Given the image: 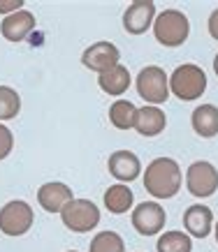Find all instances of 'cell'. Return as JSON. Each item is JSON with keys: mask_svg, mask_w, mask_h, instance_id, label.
<instances>
[{"mask_svg": "<svg viewBox=\"0 0 218 252\" xmlns=\"http://www.w3.org/2000/svg\"><path fill=\"white\" fill-rule=\"evenodd\" d=\"M70 252H77V250H70Z\"/></svg>", "mask_w": 218, "mask_h": 252, "instance_id": "cell-28", "label": "cell"}, {"mask_svg": "<svg viewBox=\"0 0 218 252\" xmlns=\"http://www.w3.org/2000/svg\"><path fill=\"white\" fill-rule=\"evenodd\" d=\"M167 127V116L160 107H153V104H144V107L137 109V116H135V130L140 132L142 137H158L160 132Z\"/></svg>", "mask_w": 218, "mask_h": 252, "instance_id": "cell-15", "label": "cell"}, {"mask_svg": "<svg viewBox=\"0 0 218 252\" xmlns=\"http://www.w3.org/2000/svg\"><path fill=\"white\" fill-rule=\"evenodd\" d=\"M21 7H24V0H7V2L0 0V14H7V12H12V9L19 12Z\"/></svg>", "mask_w": 218, "mask_h": 252, "instance_id": "cell-24", "label": "cell"}, {"mask_svg": "<svg viewBox=\"0 0 218 252\" xmlns=\"http://www.w3.org/2000/svg\"><path fill=\"white\" fill-rule=\"evenodd\" d=\"M214 72H216V77H218V54H216V58H214Z\"/></svg>", "mask_w": 218, "mask_h": 252, "instance_id": "cell-26", "label": "cell"}, {"mask_svg": "<svg viewBox=\"0 0 218 252\" xmlns=\"http://www.w3.org/2000/svg\"><path fill=\"white\" fill-rule=\"evenodd\" d=\"M186 188L197 199H207L218 190V169L207 160L193 162L186 171Z\"/></svg>", "mask_w": 218, "mask_h": 252, "instance_id": "cell-7", "label": "cell"}, {"mask_svg": "<svg viewBox=\"0 0 218 252\" xmlns=\"http://www.w3.org/2000/svg\"><path fill=\"white\" fill-rule=\"evenodd\" d=\"M207 91V74L200 65L186 63L172 72L170 77V93H174L183 102H195Z\"/></svg>", "mask_w": 218, "mask_h": 252, "instance_id": "cell-2", "label": "cell"}, {"mask_svg": "<svg viewBox=\"0 0 218 252\" xmlns=\"http://www.w3.org/2000/svg\"><path fill=\"white\" fill-rule=\"evenodd\" d=\"M98 84H100V88L107 93V95L118 97V95H123V93L128 91V86H130V72H128L125 65L118 63V65H114L111 69L98 74Z\"/></svg>", "mask_w": 218, "mask_h": 252, "instance_id": "cell-17", "label": "cell"}, {"mask_svg": "<svg viewBox=\"0 0 218 252\" xmlns=\"http://www.w3.org/2000/svg\"><path fill=\"white\" fill-rule=\"evenodd\" d=\"M35 213L31 204H26L21 199L7 201L0 208V231L5 236H24L26 231H31Z\"/></svg>", "mask_w": 218, "mask_h": 252, "instance_id": "cell-6", "label": "cell"}, {"mask_svg": "<svg viewBox=\"0 0 218 252\" xmlns=\"http://www.w3.org/2000/svg\"><path fill=\"white\" fill-rule=\"evenodd\" d=\"M135 116H137V107L130 99H116L109 107V121H111V125L116 130H133Z\"/></svg>", "mask_w": 218, "mask_h": 252, "instance_id": "cell-19", "label": "cell"}, {"mask_svg": "<svg viewBox=\"0 0 218 252\" xmlns=\"http://www.w3.org/2000/svg\"><path fill=\"white\" fill-rule=\"evenodd\" d=\"M130 220H133V227L137 234H142V236H156V234H160L165 229L167 215H165V208L158 201H142V204L135 206Z\"/></svg>", "mask_w": 218, "mask_h": 252, "instance_id": "cell-8", "label": "cell"}, {"mask_svg": "<svg viewBox=\"0 0 218 252\" xmlns=\"http://www.w3.org/2000/svg\"><path fill=\"white\" fill-rule=\"evenodd\" d=\"M207 28H209V35L218 42V7L209 14V21H207Z\"/></svg>", "mask_w": 218, "mask_h": 252, "instance_id": "cell-25", "label": "cell"}, {"mask_svg": "<svg viewBox=\"0 0 218 252\" xmlns=\"http://www.w3.org/2000/svg\"><path fill=\"white\" fill-rule=\"evenodd\" d=\"M33 31H35V14L28 12V9L12 12L9 16H5V21L0 23V32L9 42H24Z\"/></svg>", "mask_w": 218, "mask_h": 252, "instance_id": "cell-12", "label": "cell"}, {"mask_svg": "<svg viewBox=\"0 0 218 252\" xmlns=\"http://www.w3.org/2000/svg\"><path fill=\"white\" fill-rule=\"evenodd\" d=\"M183 183L181 167L172 158H156L146 164L144 171V190L156 199H172L177 197Z\"/></svg>", "mask_w": 218, "mask_h": 252, "instance_id": "cell-1", "label": "cell"}, {"mask_svg": "<svg viewBox=\"0 0 218 252\" xmlns=\"http://www.w3.org/2000/svg\"><path fill=\"white\" fill-rule=\"evenodd\" d=\"M156 21V5L151 0H135L123 12V28L130 35H142L153 28Z\"/></svg>", "mask_w": 218, "mask_h": 252, "instance_id": "cell-10", "label": "cell"}, {"mask_svg": "<svg viewBox=\"0 0 218 252\" xmlns=\"http://www.w3.org/2000/svg\"><path fill=\"white\" fill-rule=\"evenodd\" d=\"M158 252H190L193 250V241L186 231H165L156 243Z\"/></svg>", "mask_w": 218, "mask_h": 252, "instance_id": "cell-20", "label": "cell"}, {"mask_svg": "<svg viewBox=\"0 0 218 252\" xmlns=\"http://www.w3.org/2000/svg\"><path fill=\"white\" fill-rule=\"evenodd\" d=\"M21 111V97L14 88L0 86V121H12Z\"/></svg>", "mask_w": 218, "mask_h": 252, "instance_id": "cell-22", "label": "cell"}, {"mask_svg": "<svg viewBox=\"0 0 218 252\" xmlns=\"http://www.w3.org/2000/svg\"><path fill=\"white\" fill-rule=\"evenodd\" d=\"M133 204H135V192L125 183H116L105 190V206H107L109 213L123 215L133 208Z\"/></svg>", "mask_w": 218, "mask_h": 252, "instance_id": "cell-18", "label": "cell"}, {"mask_svg": "<svg viewBox=\"0 0 218 252\" xmlns=\"http://www.w3.org/2000/svg\"><path fill=\"white\" fill-rule=\"evenodd\" d=\"M88 252H125V241L116 231H98L91 238Z\"/></svg>", "mask_w": 218, "mask_h": 252, "instance_id": "cell-21", "label": "cell"}, {"mask_svg": "<svg viewBox=\"0 0 218 252\" xmlns=\"http://www.w3.org/2000/svg\"><path fill=\"white\" fill-rule=\"evenodd\" d=\"M214 234H216V243H218V220H216V229H214Z\"/></svg>", "mask_w": 218, "mask_h": 252, "instance_id": "cell-27", "label": "cell"}, {"mask_svg": "<svg viewBox=\"0 0 218 252\" xmlns=\"http://www.w3.org/2000/svg\"><path fill=\"white\" fill-rule=\"evenodd\" d=\"M118 61H121V51L111 42H95L81 54V65L91 72H98V74L118 65Z\"/></svg>", "mask_w": 218, "mask_h": 252, "instance_id": "cell-9", "label": "cell"}, {"mask_svg": "<svg viewBox=\"0 0 218 252\" xmlns=\"http://www.w3.org/2000/svg\"><path fill=\"white\" fill-rule=\"evenodd\" d=\"M153 35L163 46H181L190 35V21L181 9H165L156 14Z\"/></svg>", "mask_w": 218, "mask_h": 252, "instance_id": "cell-3", "label": "cell"}, {"mask_svg": "<svg viewBox=\"0 0 218 252\" xmlns=\"http://www.w3.org/2000/svg\"><path fill=\"white\" fill-rule=\"evenodd\" d=\"M61 220L74 234H86L98 227L100 222V208L91 199H72L68 206L61 211Z\"/></svg>", "mask_w": 218, "mask_h": 252, "instance_id": "cell-5", "label": "cell"}, {"mask_svg": "<svg viewBox=\"0 0 218 252\" xmlns=\"http://www.w3.org/2000/svg\"><path fill=\"white\" fill-rule=\"evenodd\" d=\"M190 125L193 132L202 139H211L218 134V107L216 104H200L195 107L190 116Z\"/></svg>", "mask_w": 218, "mask_h": 252, "instance_id": "cell-16", "label": "cell"}, {"mask_svg": "<svg viewBox=\"0 0 218 252\" xmlns=\"http://www.w3.org/2000/svg\"><path fill=\"white\" fill-rule=\"evenodd\" d=\"M107 169L118 183H133L142 176V162L133 151H114L107 160Z\"/></svg>", "mask_w": 218, "mask_h": 252, "instance_id": "cell-11", "label": "cell"}, {"mask_svg": "<svg viewBox=\"0 0 218 252\" xmlns=\"http://www.w3.org/2000/svg\"><path fill=\"white\" fill-rule=\"evenodd\" d=\"M135 86H137L140 97L148 104H153V107L165 104L167 97H170V77L158 65H146L144 69H140Z\"/></svg>", "mask_w": 218, "mask_h": 252, "instance_id": "cell-4", "label": "cell"}, {"mask_svg": "<svg viewBox=\"0 0 218 252\" xmlns=\"http://www.w3.org/2000/svg\"><path fill=\"white\" fill-rule=\"evenodd\" d=\"M72 190L70 185L58 183V181H51V183H44L37 190V201L39 206L44 208L47 213H61L63 208L72 201Z\"/></svg>", "mask_w": 218, "mask_h": 252, "instance_id": "cell-13", "label": "cell"}, {"mask_svg": "<svg viewBox=\"0 0 218 252\" xmlns=\"http://www.w3.org/2000/svg\"><path fill=\"white\" fill-rule=\"evenodd\" d=\"M12 148H14V134L7 125L0 123V160H5L12 153Z\"/></svg>", "mask_w": 218, "mask_h": 252, "instance_id": "cell-23", "label": "cell"}, {"mask_svg": "<svg viewBox=\"0 0 218 252\" xmlns=\"http://www.w3.org/2000/svg\"><path fill=\"white\" fill-rule=\"evenodd\" d=\"M211 227H214V213H211L209 206L193 204V206L186 208V213H183V229H186L188 236L207 238L211 234Z\"/></svg>", "mask_w": 218, "mask_h": 252, "instance_id": "cell-14", "label": "cell"}]
</instances>
